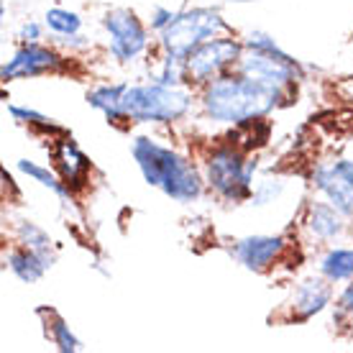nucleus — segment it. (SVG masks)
Returning <instances> with one entry per match:
<instances>
[{
  "mask_svg": "<svg viewBox=\"0 0 353 353\" xmlns=\"http://www.w3.org/2000/svg\"><path fill=\"white\" fill-rule=\"evenodd\" d=\"M284 97L282 88H274L269 82H261L248 74H221L205 85L203 108L218 123H246L254 118H264L279 105Z\"/></svg>",
  "mask_w": 353,
  "mask_h": 353,
  "instance_id": "f257e3e1",
  "label": "nucleus"
},
{
  "mask_svg": "<svg viewBox=\"0 0 353 353\" xmlns=\"http://www.w3.org/2000/svg\"><path fill=\"white\" fill-rule=\"evenodd\" d=\"M131 154L143 179L151 187H159L161 192L176 200V203H192L203 192V179L200 172L194 169L192 161L179 157L176 151L161 146L157 139L139 136L133 139Z\"/></svg>",
  "mask_w": 353,
  "mask_h": 353,
  "instance_id": "f03ea898",
  "label": "nucleus"
},
{
  "mask_svg": "<svg viewBox=\"0 0 353 353\" xmlns=\"http://www.w3.org/2000/svg\"><path fill=\"white\" fill-rule=\"evenodd\" d=\"M123 113L133 123H174L192 108V95L174 85H128L123 92Z\"/></svg>",
  "mask_w": 353,
  "mask_h": 353,
  "instance_id": "7ed1b4c3",
  "label": "nucleus"
},
{
  "mask_svg": "<svg viewBox=\"0 0 353 353\" xmlns=\"http://www.w3.org/2000/svg\"><path fill=\"white\" fill-rule=\"evenodd\" d=\"M239 72L256 77L261 82H269L274 88H290L300 77V67L292 59L290 54L282 52L279 44L274 41L272 36L254 31L246 36L243 41V54L239 59Z\"/></svg>",
  "mask_w": 353,
  "mask_h": 353,
  "instance_id": "20e7f679",
  "label": "nucleus"
},
{
  "mask_svg": "<svg viewBox=\"0 0 353 353\" xmlns=\"http://www.w3.org/2000/svg\"><path fill=\"white\" fill-rule=\"evenodd\" d=\"M228 31V23L212 8H192L176 13L174 21L161 31V49L164 54H174L187 59L200 44L218 39Z\"/></svg>",
  "mask_w": 353,
  "mask_h": 353,
  "instance_id": "39448f33",
  "label": "nucleus"
},
{
  "mask_svg": "<svg viewBox=\"0 0 353 353\" xmlns=\"http://www.w3.org/2000/svg\"><path fill=\"white\" fill-rule=\"evenodd\" d=\"M254 172L256 164L243 159V151L236 149L233 143L212 149L208 157V185L230 203H243L254 194Z\"/></svg>",
  "mask_w": 353,
  "mask_h": 353,
  "instance_id": "423d86ee",
  "label": "nucleus"
},
{
  "mask_svg": "<svg viewBox=\"0 0 353 353\" xmlns=\"http://www.w3.org/2000/svg\"><path fill=\"white\" fill-rule=\"evenodd\" d=\"M243 54V44L236 39H210L187 57V77L190 82L208 85L210 80L225 74V70L236 67Z\"/></svg>",
  "mask_w": 353,
  "mask_h": 353,
  "instance_id": "0eeeda50",
  "label": "nucleus"
},
{
  "mask_svg": "<svg viewBox=\"0 0 353 353\" xmlns=\"http://www.w3.org/2000/svg\"><path fill=\"white\" fill-rule=\"evenodd\" d=\"M103 26L110 36V54L118 62H136L149 49V31L143 28V23L133 10H110L103 18Z\"/></svg>",
  "mask_w": 353,
  "mask_h": 353,
  "instance_id": "6e6552de",
  "label": "nucleus"
},
{
  "mask_svg": "<svg viewBox=\"0 0 353 353\" xmlns=\"http://www.w3.org/2000/svg\"><path fill=\"white\" fill-rule=\"evenodd\" d=\"M64 67V59L54 49L39 44H23L8 62L3 64V80H28V77H39V74H49V72H59Z\"/></svg>",
  "mask_w": 353,
  "mask_h": 353,
  "instance_id": "1a4fd4ad",
  "label": "nucleus"
},
{
  "mask_svg": "<svg viewBox=\"0 0 353 353\" xmlns=\"http://www.w3.org/2000/svg\"><path fill=\"white\" fill-rule=\"evenodd\" d=\"M287 251L284 236H246L233 243V256L251 272H266Z\"/></svg>",
  "mask_w": 353,
  "mask_h": 353,
  "instance_id": "9d476101",
  "label": "nucleus"
},
{
  "mask_svg": "<svg viewBox=\"0 0 353 353\" xmlns=\"http://www.w3.org/2000/svg\"><path fill=\"white\" fill-rule=\"evenodd\" d=\"M52 159L57 161V169H59V174H62L64 185L70 187L72 192L85 187L88 174H90V159L82 154V149L72 141L70 136L62 133L59 139H54Z\"/></svg>",
  "mask_w": 353,
  "mask_h": 353,
  "instance_id": "9b49d317",
  "label": "nucleus"
},
{
  "mask_svg": "<svg viewBox=\"0 0 353 353\" xmlns=\"http://www.w3.org/2000/svg\"><path fill=\"white\" fill-rule=\"evenodd\" d=\"M330 300H333V290H330L327 279H315V276L305 279L302 284H297V290L292 294V320L305 323V320L315 318L330 305Z\"/></svg>",
  "mask_w": 353,
  "mask_h": 353,
  "instance_id": "f8f14e48",
  "label": "nucleus"
},
{
  "mask_svg": "<svg viewBox=\"0 0 353 353\" xmlns=\"http://www.w3.org/2000/svg\"><path fill=\"white\" fill-rule=\"evenodd\" d=\"M312 182L327 197V203L336 205L343 215H353V182H348L333 164H318Z\"/></svg>",
  "mask_w": 353,
  "mask_h": 353,
  "instance_id": "ddd939ff",
  "label": "nucleus"
},
{
  "mask_svg": "<svg viewBox=\"0 0 353 353\" xmlns=\"http://www.w3.org/2000/svg\"><path fill=\"white\" fill-rule=\"evenodd\" d=\"M6 261H8V269L16 274L21 282L34 284L52 269L57 256H46V254H39V251H31V248L21 246V248L8 251Z\"/></svg>",
  "mask_w": 353,
  "mask_h": 353,
  "instance_id": "4468645a",
  "label": "nucleus"
},
{
  "mask_svg": "<svg viewBox=\"0 0 353 353\" xmlns=\"http://www.w3.org/2000/svg\"><path fill=\"white\" fill-rule=\"evenodd\" d=\"M307 230L320 241H333L343 233L345 223H343V212L338 210L336 205L330 203H310L307 205Z\"/></svg>",
  "mask_w": 353,
  "mask_h": 353,
  "instance_id": "2eb2a0df",
  "label": "nucleus"
},
{
  "mask_svg": "<svg viewBox=\"0 0 353 353\" xmlns=\"http://www.w3.org/2000/svg\"><path fill=\"white\" fill-rule=\"evenodd\" d=\"M125 82L121 85H100V88L90 90L88 92V103L95 110L105 115L110 123H121V121H128L123 113V105H121V100H123V92H125Z\"/></svg>",
  "mask_w": 353,
  "mask_h": 353,
  "instance_id": "dca6fc26",
  "label": "nucleus"
},
{
  "mask_svg": "<svg viewBox=\"0 0 353 353\" xmlns=\"http://www.w3.org/2000/svg\"><path fill=\"white\" fill-rule=\"evenodd\" d=\"M320 274L327 282H345L353 279V248H330L320 259Z\"/></svg>",
  "mask_w": 353,
  "mask_h": 353,
  "instance_id": "f3484780",
  "label": "nucleus"
},
{
  "mask_svg": "<svg viewBox=\"0 0 353 353\" xmlns=\"http://www.w3.org/2000/svg\"><path fill=\"white\" fill-rule=\"evenodd\" d=\"M18 169L26 176H31L34 182H39L41 187L52 190L62 203H72V190L64 185L62 176H57L54 172H49L46 167H41V164H36V161H31V159H18Z\"/></svg>",
  "mask_w": 353,
  "mask_h": 353,
  "instance_id": "a211bd4d",
  "label": "nucleus"
},
{
  "mask_svg": "<svg viewBox=\"0 0 353 353\" xmlns=\"http://www.w3.org/2000/svg\"><path fill=\"white\" fill-rule=\"evenodd\" d=\"M16 236H18V243H21V246L31 248V251H39V254H46V256H57L49 233H46L41 225H36L34 221H18Z\"/></svg>",
  "mask_w": 353,
  "mask_h": 353,
  "instance_id": "6ab92c4d",
  "label": "nucleus"
},
{
  "mask_svg": "<svg viewBox=\"0 0 353 353\" xmlns=\"http://www.w3.org/2000/svg\"><path fill=\"white\" fill-rule=\"evenodd\" d=\"M269 131H272V125L266 123V121L254 118V121L239 123V133H236V139L230 136V141L236 143L241 151L259 149V146H264V143L269 141Z\"/></svg>",
  "mask_w": 353,
  "mask_h": 353,
  "instance_id": "aec40b11",
  "label": "nucleus"
},
{
  "mask_svg": "<svg viewBox=\"0 0 353 353\" xmlns=\"http://www.w3.org/2000/svg\"><path fill=\"white\" fill-rule=\"evenodd\" d=\"M46 26L57 39H64V36H77L82 28V18L74 13V10L67 8H49L46 10Z\"/></svg>",
  "mask_w": 353,
  "mask_h": 353,
  "instance_id": "412c9836",
  "label": "nucleus"
},
{
  "mask_svg": "<svg viewBox=\"0 0 353 353\" xmlns=\"http://www.w3.org/2000/svg\"><path fill=\"white\" fill-rule=\"evenodd\" d=\"M8 113L16 118L18 123H26L31 128L41 133H49V136H62L64 128L62 125H57L52 118H46L44 113H39V110H31V108H18V105H8Z\"/></svg>",
  "mask_w": 353,
  "mask_h": 353,
  "instance_id": "4be33fe9",
  "label": "nucleus"
},
{
  "mask_svg": "<svg viewBox=\"0 0 353 353\" xmlns=\"http://www.w3.org/2000/svg\"><path fill=\"white\" fill-rule=\"evenodd\" d=\"M49 336H52L54 345L59 348L62 353H74L80 351V341H77V336L70 330V325H67V320L59 318L54 310H49Z\"/></svg>",
  "mask_w": 353,
  "mask_h": 353,
  "instance_id": "5701e85b",
  "label": "nucleus"
},
{
  "mask_svg": "<svg viewBox=\"0 0 353 353\" xmlns=\"http://www.w3.org/2000/svg\"><path fill=\"white\" fill-rule=\"evenodd\" d=\"M187 77V59L182 57H174V54H167L164 62H161V70L157 74V82L161 85H179V82Z\"/></svg>",
  "mask_w": 353,
  "mask_h": 353,
  "instance_id": "b1692460",
  "label": "nucleus"
},
{
  "mask_svg": "<svg viewBox=\"0 0 353 353\" xmlns=\"http://www.w3.org/2000/svg\"><path fill=\"white\" fill-rule=\"evenodd\" d=\"M333 323L338 327L348 330V333H353V282L345 287V292L341 294V300H338L336 312H333Z\"/></svg>",
  "mask_w": 353,
  "mask_h": 353,
  "instance_id": "393cba45",
  "label": "nucleus"
},
{
  "mask_svg": "<svg viewBox=\"0 0 353 353\" xmlns=\"http://www.w3.org/2000/svg\"><path fill=\"white\" fill-rule=\"evenodd\" d=\"M282 190H284V185L279 182V179H266V182L259 185L256 192L251 194V200H254V205H266V203H272Z\"/></svg>",
  "mask_w": 353,
  "mask_h": 353,
  "instance_id": "a878e982",
  "label": "nucleus"
},
{
  "mask_svg": "<svg viewBox=\"0 0 353 353\" xmlns=\"http://www.w3.org/2000/svg\"><path fill=\"white\" fill-rule=\"evenodd\" d=\"M174 10H169V8H161V6H157V8H154V13H151V28H154V31H164V28L169 26V23H172V21H174Z\"/></svg>",
  "mask_w": 353,
  "mask_h": 353,
  "instance_id": "bb28decb",
  "label": "nucleus"
},
{
  "mask_svg": "<svg viewBox=\"0 0 353 353\" xmlns=\"http://www.w3.org/2000/svg\"><path fill=\"white\" fill-rule=\"evenodd\" d=\"M21 39H23V44H39V39H41V26L34 23V21H28L26 26L21 28Z\"/></svg>",
  "mask_w": 353,
  "mask_h": 353,
  "instance_id": "cd10ccee",
  "label": "nucleus"
},
{
  "mask_svg": "<svg viewBox=\"0 0 353 353\" xmlns=\"http://www.w3.org/2000/svg\"><path fill=\"white\" fill-rule=\"evenodd\" d=\"M333 167H336L338 172H341V174L348 179V182H353V159H338Z\"/></svg>",
  "mask_w": 353,
  "mask_h": 353,
  "instance_id": "c85d7f7f",
  "label": "nucleus"
}]
</instances>
